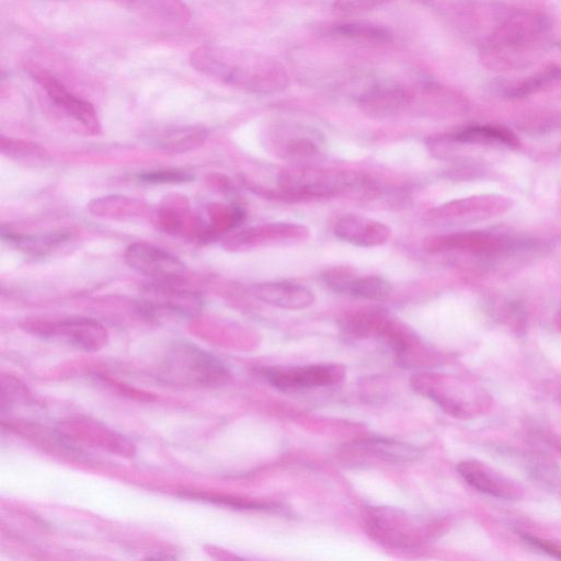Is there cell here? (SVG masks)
<instances>
[{"label":"cell","instance_id":"23","mask_svg":"<svg viewBox=\"0 0 561 561\" xmlns=\"http://www.w3.org/2000/svg\"><path fill=\"white\" fill-rule=\"evenodd\" d=\"M560 83L561 65L552 64L527 77L504 82L499 87V91L504 98L516 100L545 91Z\"/></svg>","mask_w":561,"mask_h":561},{"label":"cell","instance_id":"6","mask_svg":"<svg viewBox=\"0 0 561 561\" xmlns=\"http://www.w3.org/2000/svg\"><path fill=\"white\" fill-rule=\"evenodd\" d=\"M364 525L373 540L396 549L422 545L433 536L435 527L421 516L390 506L368 507L364 513Z\"/></svg>","mask_w":561,"mask_h":561},{"label":"cell","instance_id":"34","mask_svg":"<svg viewBox=\"0 0 561 561\" xmlns=\"http://www.w3.org/2000/svg\"><path fill=\"white\" fill-rule=\"evenodd\" d=\"M558 398H559V402L561 404V389L559 390Z\"/></svg>","mask_w":561,"mask_h":561},{"label":"cell","instance_id":"4","mask_svg":"<svg viewBox=\"0 0 561 561\" xmlns=\"http://www.w3.org/2000/svg\"><path fill=\"white\" fill-rule=\"evenodd\" d=\"M413 387L460 420L481 415L492 405V397L482 386L456 377L423 374L414 377Z\"/></svg>","mask_w":561,"mask_h":561},{"label":"cell","instance_id":"19","mask_svg":"<svg viewBox=\"0 0 561 561\" xmlns=\"http://www.w3.org/2000/svg\"><path fill=\"white\" fill-rule=\"evenodd\" d=\"M72 238L68 229H57L38 233H22L1 229V239L32 259H45L67 244Z\"/></svg>","mask_w":561,"mask_h":561},{"label":"cell","instance_id":"26","mask_svg":"<svg viewBox=\"0 0 561 561\" xmlns=\"http://www.w3.org/2000/svg\"><path fill=\"white\" fill-rule=\"evenodd\" d=\"M1 152L25 165H44L50 161L48 152L37 144L1 137Z\"/></svg>","mask_w":561,"mask_h":561},{"label":"cell","instance_id":"16","mask_svg":"<svg viewBox=\"0 0 561 561\" xmlns=\"http://www.w3.org/2000/svg\"><path fill=\"white\" fill-rule=\"evenodd\" d=\"M460 477L473 489L502 500H517L522 488L513 480L485 462L466 459L457 465Z\"/></svg>","mask_w":561,"mask_h":561},{"label":"cell","instance_id":"15","mask_svg":"<svg viewBox=\"0 0 561 561\" xmlns=\"http://www.w3.org/2000/svg\"><path fill=\"white\" fill-rule=\"evenodd\" d=\"M513 206L508 196L483 194L453 201L434 210L433 217L453 222H477L505 214Z\"/></svg>","mask_w":561,"mask_h":561},{"label":"cell","instance_id":"5","mask_svg":"<svg viewBox=\"0 0 561 561\" xmlns=\"http://www.w3.org/2000/svg\"><path fill=\"white\" fill-rule=\"evenodd\" d=\"M279 187L294 196L325 197L345 192H370L373 183L365 175L308 165H291L278 175Z\"/></svg>","mask_w":561,"mask_h":561},{"label":"cell","instance_id":"22","mask_svg":"<svg viewBox=\"0 0 561 561\" xmlns=\"http://www.w3.org/2000/svg\"><path fill=\"white\" fill-rule=\"evenodd\" d=\"M207 135L202 125H168L153 130L149 141L159 150L182 153L202 146Z\"/></svg>","mask_w":561,"mask_h":561},{"label":"cell","instance_id":"25","mask_svg":"<svg viewBox=\"0 0 561 561\" xmlns=\"http://www.w3.org/2000/svg\"><path fill=\"white\" fill-rule=\"evenodd\" d=\"M329 32L335 36L360 43L381 44L391 41V32L380 25L366 22H345L334 24Z\"/></svg>","mask_w":561,"mask_h":561},{"label":"cell","instance_id":"9","mask_svg":"<svg viewBox=\"0 0 561 561\" xmlns=\"http://www.w3.org/2000/svg\"><path fill=\"white\" fill-rule=\"evenodd\" d=\"M174 285V283L152 282L145 286L139 300L140 312L148 318L164 316L188 318L197 313L202 308L201 297Z\"/></svg>","mask_w":561,"mask_h":561},{"label":"cell","instance_id":"31","mask_svg":"<svg viewBox=\"0 0 561 561\" xmlns=\"http://www.w3.org/2000/svg\"><path fill=\"white\" fill-rule=\"evenodd\" d=\"M520 537L529 546L561 560V543L545 538L542 539L530 534H522Z\"/></svg>","mask_w":561,"mask_h":561},{"label":"cell","instance_id":"2","mask_svg":"<svg viewBox=\"0 0 561 561\" xmlns=\"http://www.w3.org/2000/svg\"><path fill=\"white\" fill-rule=\"evenodd\" d=\"M550 33L551 23L545 14L514 12L505 16L481 43V60L494 71L527 68L546 51Z\"/></svg>","mask_w":561,"mask_h":561},{"label":"cell","instance_id":"18","mask_svg":"<svg viewBox=\"0 0 561 561\" xmlns=\"http://www.w3.org/2000/svg\"><path fill=\"white\" fill-rule=\"evenodd\" d=\"M333 232L340 240L357 247H377L390 237L382 222L358 214H344L334 224Z\"/></svg>","mask_w":561,"mask_h":561},{"label":"cell","instance_id":"7","mask_svg":"<svg viewBox=\"0 0 561 561\" xmlns=\"http://www.w3.org/2000/svg\"><path fill=\"white\" fill-rule=\"evenodd\" d=\"M340 461L351 468H369L380 465H400L417 460L422 450L417 446L383 437L353 440L341 446Z\"/></svg>","mask_w":561,"mask_h":561},{"label":"cell","instance_id":"27","mask_svg":"<svg viewBox=\"0 0 561 561\" xmlns=\"http://www.w3.org/2000/svg\"><path fill=\"white\" fill-rule=\"evenodd\" d=\"M390 291V284L379 276H355L347 295L363 300H382L389 296Z\"/></svg>","mask_w":561,"mask_h":561},{"label":"cell","instance_id":"3","mask_svg":"<svg viewBox=\"0 0 561 561\" xmlns=\"http://www.w3.org/2000/svg\"><path fill=\"white\" fill-rule=\"evenodd\" d=\"M158 376L167 383L210 387L224 383L229 371L211 353L188 341H176L165 352Z\"/></svg>","mask_w":561,"mask_h":561},{"label":"cell","instance_id":"30","mask_svg":"<svg viewBox=\"0 0 561 561\" xmlns=\"http://www.w3.org/2000/svg\"><path fill=\"white\" fill-rule=\"evenodd\" d=\"M354 272L345 266H336L323 274L325 285L333 291L347 295L351 283L355 278Z\"/></svg>","mask_w":561,"mask_h":561},{"label":"cell","instance_id":"20","mask_svg":"<svg viewBox=\"0 0 561 561\" xmlns=\"http://www.w3.org/2000/svg\"><path fill=\"white\" fill-rule=\"evenodd\" d=\"M121 4L137 15L153 23L168 26H183L192 18L184 0H108Z\"/></svg>","mask_w":561,"mask_h":561},{"label":"cell","instance_id":"21","mask_svg":"<svg viewBox=\"0 0 561 561\" xmlns=\"http://www.w3.org/2000/svg\"><path fill=\"white\" fill-rule=\"evenodd\" d=\"M251 290L256 299L288 310L305 309L314 300L308 287L291 282L260 283L253 285Z\"/></svg>","mask_w":561,"mask_h":561},{"label":"cell","instance_id":"17","mask_svg":"<svg viewBox=\"0 0 561 561\" xmlns=\"http://www.w3.org/2000/svg\"><path fill=\"white\" fill-rule=\"evenodd\" d=\"M272 146L276 154L294 165H308L322 152L319 135L297 126L276 129L272 136Z\"/></svg>","mask_w":561,"mask_h":561},{"label":"cell","instance_id":"1","mask_svg":"<svg viewBox=\"0 0 561 561\" xmlns=\"http://www.w3.org/2000/svg\"><path fill=\"white\" fill-rule=\"evenodd\" d=\"M199 73L252 93L279 92L289 83L286 68L272 56L221 45H201L188 57Z\"/></svg>","mask_w":561,"mask_h":561},{"label":"cell","instance_id":"10","mask_svg":"<svg viewBox=\"0 0 561 561\" xmlns=\"http://www.w3.org/2000/svg\"><path fill=\"white\" fill-rule=\"evenodd\" d=\"M30 75L42 88L48 100L67 117L78 123L88 134L100 133L101 125L94 106L69 91L48 70L41 67L30 69Z\"/></svg>","mask_w":561,"mask_h":561},{"label":"cell","instance_id":"8","mask_svg":"<svg viewBox=\"0 0 561 561\" xmlns=\"http://www.w3.org/2000/svg\"><path fill=\"white\" fill-rule=\"evenodd\" d=\"M27 330L43 339L61 341L82 351L99 350L105 342L106 331L96 320L71 317L57 321H35Z\"/></svg>","mask_w":561,"mask_h":561},{"label":"cell","instance_id":"11","mask_svg":"<svg viewBox=\"0 0 561 561\" xmlns=\"http://www.w3.org/2000/svg\"><path fill=\"white\" fill-rule=\"evenodd\" d=\"M124 260L130 268L153 282L176 284L186 273V265L180 257L146 242L129 244Z\"/></svg>","mask_w":561,"mask_h":561},{"label":"cell","instance_id":"12","mask_svg":"<svg viewBox=\"0 0 561 561\" xmlns=\"http://www.w3.org/2000/svg\"><path fill=\"white\" fill-rule=\"evenodd\" d=\"M263 376L276 389L290 392L301 389L333 386L345 376L340 364H313L293 367H268Z\"/></svg>","mask_w":561,"mask_h":561},{"label":"cell","instance_id":"32","mask_svg":"<svg viewBox=\"0 0 561 561\" xmlns=\"http://www.w3.org/2000/svg\"><path fill=\"white\" fill-rule=\"evenodd\" d=\"M387 0H335L334 9L344 13L370 10Z\"/></svg>","mask_w":561,"mask_h":561},{"label":"cell","instance_id":"24","mask_svg":"<svg viewBox=\"0 0 561 561\" xmlns=\"http://www.w3.org/2000/svg\"><path fill=\"white\" fill-rule=\"evenodd\" d=\"M458 144L497 146L515 149L520 145L516 134L500 125H472L453 135Z\"/></svg>","mask_w":561,"mask_h":561},{"label":"cell","instance_id":"28","mask_svg":"<svg viewBox=\"0 0 561 561\" xmlns=\"http://www.w3.org/2000/svg\"><path fill=\"white\" fill-rule=\"evenodd\" d=\"M518 128L527 134H547L561 129V113L535 112L525 115L517 123Z\"/></svg>","mask_w":561,"mask_h":561},{"label":"cell","instance_id":"13","mask_svg":"<svg viewBox=\"0 0 561 561\" xmlns=\"http://www.w3.org/2000/svg\"><path fill=\"white\" fill-rule=\"evenodd\" d=\"M360 111L371 118H389L411 104L412 90L394 80L369 82L356 94Z\"/></svg>","mask_w":561,"mask_h":561},{"label":"cell","instance_id":"33","mask_svg":"<svg viewBox=\"0 0 561 561\" xmlns=\"http://www.w3.org/2000/svg\"><path fill=\"white\" fill-rule=\"evenodd\" d=\"M554 325L561 332V310L556 314Z\"/></svg>","mask_w":561,"mask_h":561},{"label":"cell","instance_id":"29","mask_svg":"<svg viewBox=\"0 0 561 561\" xmlns=\"http://www.w3.org/2000/svg\"><path fill=\"white\" fill-rule=\"evenodd\" d=\"M137 180L146 184H182L194 180V174L180 169H157L142 171Z\"/></svg>","mask_w":561,"mask_h":561},{"label":"cell","instance_id":"14","mask_svg":"<svg viewBox=\"0 0 561 561\" xmlns=\"http://www.w3.org/2000/svg\"><path fill=\"white\" fill-rule=\"evenodd\" d=\"M426 248L433 252L465 251L479 256L501 255L515 248L511 238L489 231H460L434 237Z\"/></svg>","mask_w":561,"mask_h":561}]
</instances>
